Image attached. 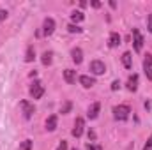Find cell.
<instances>
[{"label": "cell", "mask_w": 152, "mask_h": 150, "mask_svg": "<svg viewBox=\"0 0 152 150\" xmlns=\"http://www.w3.org/2000/svg\"><path fill=\"white\" fill-rule=\"evenodd\" d=\"M129 113H131V108L127 104H118V106L113 108V118L115 120H120V122L122 120H127Z\"/></svg>", "instance_id": "cell-1"}, {"label": "cell", "mask_w": 152, "mask_h": 150, "mask_svg": "<svg viewBox=\"0 0 152 150\" xmlns=\"http://www.w3.org/2000/svg\"><path fill=\"white\" fill-rule=\"evenodd\" d=\"M30 95H32L34 99H41V97L44 95V87H42L41 81H34V85L30 87Z\"/></svg>", "instance_id": "cell-2"}, {"label": "cell", "mask_w": 152, "mask_h": 150, "mask_svg": "<svg viewBox=\"0 0 152 150\" xmlns=\"http://www.w3.org/2000/svg\"><path fill=\"white\" fill-rule=\"evenodd\" d=\"M133 46H134V51H142L143 48V37L138 28H133Z\"/></svg>", "instance_id": "cell-3"}, {"label": "cell", "mask_w": 152, "mask_h": 150, "mask_svg": "<svg viewBox=\"0 0 152 150\" xmlns=\"http://www.w3.org/2000/svg\"><path fill=\"white\" fill-rule=\"evenodd\" d=\"M55 32V20L53 18H46L42 23V34L44 36H51Z\"/></svg>", "instance_id": "cell-4"}, {"label": "cell", "mask_w": 152, "mask_h": 150, "mask_svg": "<svg viewBox=\"0 0 152 150\" xmlns=\"http://www.w3.org/2000/svg\"><path fill=\"white\" fill-rule=\"evenodd\" d=\"M20 108H21V111H23V117L25 118H30L34 111H36V108H34V104H30L28 101H21L20 103Z\"/></svg>", "instance_id": "cell-5"}, {"label": "cell", "mask_w": 152, "mask_h": 150, "mask_svg": "<svg viewBox=\"0 0 152 150\" xmlns=\"http://www.w3.org/2000/svg\"><path fill=\"white\" fill-rule=\"evenodd\" d=\"M143 71H145L147 79H152V55L151 53H147L145 58H143Z\"/></svg>", "instance_id": "cell-6"}, {"label": "cell", "mask_w": 152, "mask_h": 150, "mask_svg": "<svg viewBox=\"0 0 152 150\" xmlns=\"http://www.w3.org/2000/svg\"><path fill=\"white\" fill-rule=\"evenodd\" d=\"M83 129H85V120L83 118H76L75 120V127H73V136L80 138L83 134Z\"/></svg>", "instance_id": "cell-7"}, {"label": "cell", "mask_w": 152, "mask_h": 150, "mask_svg": "<svg viewBox=\"0 0 152 150\" xmlns=\"http://www.w3.org/2000/svg\"><path fill=\"white\" fill-rule=\"evenodd\" d=\"M90 71H92L94 74L99 76L106 71V67H104V64H103L101 60H94V62H90Z\"/></svg>", "instance_id": "cell-8"}, {"label": "cell", "mask_w": 152, "mask_h": 150, "mask_svg": "<svg viewBox=\"0 0 152 150\" xmlns=\"http://www.w3.org/2000/svg\"><path fill=\"white\" fill-rule=\"evenodd\" d=\"M136 88H138V74H133L127 79V90L129 92H136Z\"/></svg>", "instance_id": "cell-9"}, {"label": "cell", "mask_w": 152, "mask_h": 150, "mask_svg": "<svg viewBox=\"0 0 152 150\" xmlns=\"http://www.w3.org/2000/svg\"><path fill=\"white\" fill-rule=\"evenodd\" d=\"M71 57H73V62L75 64H81L83 62V51L80 48H73L71 50Z\"/></svg>", "instance_id": "cell-10"}, {"label": "cell", "mask_w": 152, "mask_h": 150, "mask_svg": "<svg viewBox=\"0 0 152 150\" xmlns=\"http://www.w3.org/2000/svg\"><path fill=\"white\" fill-rule=\"evenodd\" d=\"M99 110H101V104H99V103H94V104L88 108V113H87V115H88V118H90V120L97 118V115H99Z\"/></svg>", "instance_id": "cell-11"}, {"label": "cell", "mask_w": 152, "mask_h": 150, "mask_svg": "<svg viewBox=\"0 0 152 150\" xmlns=\"http://www.w3.org/2000/svg\"><path fill=\"white\" fill-rule=\"evenodd\" d=\"M80 83L85 87V88H92L94 85H96V81H94V78H90V76H80Z\"/></svg>", "instance_id": "cell-12"}, {"label": "cell", "mask_w": 152, "mask_h": 150, "mask_svg": "<svg viewBox=\"0 0 152 150\" xmlns=\"http://www.w3.org/2000/svg\"><path fill=\"white\" fill-rule=\"evenodd\" d=\"M122 64H124L126 69H131V66H133V55H131L129 51H126V53L122 55Z\"/></svg>", "instance_id": "cell-13"}, {"label": "cell", "mask_w": 152, "mask_h": 150, "mask_svg": "<svg viewBox=\"0 0 152 150\" xmlns=\"http://www.w3.org/2000/svg\"><path fill=\"white\" fill-rule=\"evenodd\" d=\"M118 44H120V36H118L117 32H112V34H110V41H108V46H110V48H117Z\"/></svg>", "instance_id": "cell-14"}, {"label": "cell", "mask_w": 152, "mask_h": 150, "mask_svg": "<svg viewBox=\"0 0 152 150\" xmlns=\"http://www.w3.org/2000/svg\"><path fill=\"white\" fill-rule=\"evenodd\" d=\"M46 129H48V131H55V129H57V117H55V115L48 117V120H46Z\"/></svg>", "instance_id": "cell-15"}, {"label": "cell", "mask_w": 152, "mask_h": 150, "mask_svg": "<svg viewBox=\"0 0 152 150\" xmlns=\"http://www.w3.org/2000/svg\"><path fill=\"white\" fill-rule=\"evenodd\" d=\"M64 78H66L67 83H75L76 81V71H73V69H66V71H64Z\"/></svg>", "instance_id": "cell-16"}, {"label": "cell", "mask_w": 152, "mask_h": 150, "mask_svg": "<svg viewBox=\"0 0 152 150\" xmlns=\"http://www.w3.org/2000/svg\"><path fill=\"white\" fill-rule=\"evenodd\" d=\"M34 58H36L34 46H28V48H27V53H25V62H34Z\"/></svg>", "instance_id": "cell-17"}, {"label": "cell", "mask_w": 152, "mask_h": 150, "mask_svg": "<svg viewBox=\"0 0 152 150\" xmlns=\"http://www.w3.org/2000/svg\"><path fill=\"white\" fill-rule=\"evenodd\" d=\"M83 18H85V14H83L81 11H75V12L71 14V20H73L75 23H80V21H83Z\"/></svg>", "instance_id": "cell-18"}, {"label": "cell", "mask_w": 152, "mask_h": 150, "mask_svg": "<svg viewBox=\"0 0 152 150\" xmlns=\"http://www.w3.org/2000/svg\"><path fill=\"white\" fill-rule=\"evenodd\" d=\"M41 60H42V64H44V66H50V64H51V53H50V51H44Z\"/></svg>", "instance_id": "cell-19"}, {"label": "cell", "mask_w": 152, "mask_h": 150, "mask_svg": "<svg viewBox=\"0 0 152 150\" xmlns=\"http://www.w3.org/2000/svg\"><path fill=\"white\" fill-rule=\"evenodd\" d=\"M32 145H34L32 140H25V141L20 145V150H32Z\"/></svg>", "instance_id": "cell-20"}, {"label": "cell", "mask_w": 152, "mask_h": 150, "mask_svg": "<svg viewBox=\"0 0 152 150\" xmlns=\"http://www.w3.org/2000/svg\"><path fill=\"white\" fill-rule=\"evenodd\" d=\"M67 30H69L71 34H81L83 28H80L78 25H73V23H71V25H67Z\"/></svg>", "instance_id": "cell-21"}, {"label": "cell", "mask_w": 152, "mask_h": 150, "mask_svg": "<svg viewBox=\"0 0 152 150\" xmlns=\"http://www.w3.org/2000/svg\"><path fill=\"white\" fill-rule=\"evenodd\" d=\"M71 108H73V104H71V103L67 101V103H66V104H64V106L60 108V113H64V115H66V113H69V111H71Z\"/></svg>", "instance_id": "cell-22"}, {"label": "cell", "mask_w": 152, "mask_h": 150, "mask_svg": "<svg viewBox=\"0 0 152 150\" xmlns=\"http://www.w3.org/2000/svg\"><path fill=\"white\" fill-rule=\"evenodd\" d=\"M147 28H149V32L152 34V14L147 16Z\"/></svg>", "instance_id": "cell-23"}, {"label": "cell", "mask_w": 152, "mask_h": 150, "mask_svg": "<svg viewBox=\"0 0 152 150\" xmlns=\"http://www.w3.org/2000/svg\"><path fill=\"white\" fill-rule=\"evenodd\" d=\"M143 150H152V134H151V138L147 140V143H145V147H143Z\"/></svg>", "instance_id": "cell-24"}, {"label": "cell", "mask_w": 152, "mask_h": 150, "mask_svg": "<svg viewBox=\"0 0 152 150\" xmlns=\"http://www.w3.org/2000/svg\"><path fill=\"white\" fill-rule=\"evenodd\" d=\"M87 150H103V149H101L99 145H92V143H88V145H87Z\"/></svg>", "instance_id": "cell-25"}, {"label": "cell", "mask_w": 152, "mask_h": 150, "mask_svg": "<svg viewBox=\"0 0 152 150\" xmlns=\"http://www.w3.org/2000/svg\"><path fill=\"white\" fill-rule=\"evenodd\" d=\"M87 136H88V140H92V141L96 140V133H94L92 129H88V133H87Z\"/></svg>", "instance_id": "cell-26"}, {"label": "cell", "mask_w": 152, "mask_h": 150, "mask_svg": "<svg viewBox=\"0 0 152 150\" xmlns=\"http://www.w3.org/2000/svg\"><path fill=\"white\" fill-rule=\"evenodd\" d=\"M57 150H67V141H64V140H62V141H60V145H58V149Z\"/></svg>", "instance_id": "cell-27"}, {"label": "cell", "mask_w": 152, "mask_h": 150, "mask_svg": "<svg viewBox=\"0 0 152 150\" xmlns=\"http://www.w3.org/2000/svg\"><path fill=\"white\" fill-rule=\"evenodd\" d=\"M5 18H7V11H4V9H0V23H2V21H4Z\"/></svg>", "instance_id": "cell-28"}, {"label": "cell", "mask_w": 152, "mask_h": 150, "mask_svg": "<svg viewBox=\"0 0 152 150\" xmlns=\"http://www.w3.org/2000/svg\"><path fill=\"white\" fill-rule=\"evenodd\" d=\"M118 88H120V81L115 79L113 83H112V90H118Z\"/></svg>", "instance_id": "cell-29"}, {"label": "cell", "mask_w": 152, "mask_h": 150, "mask_svg": "<svg viewBox=\"0 0 152 150\" xmlns=\"http://www.w3.org/2000/svg\"><path fill=\"white\" fill-rule=\"evenodd\" d=\"M92 7L99 9V7H101V2H97V0H92Z\"/></svg>", "instance_id": "cell-30"}, {"label": "cell", "mask_w": 152, "mask_h": 150, "mask_svg": "<svg viewBox=\"0 0 152 150\" xmlns=\"http://www.w3.org/2000/svg\"><path fill=\"white\" fill-rule=\"evenodd\" d=\"M73 150H76V149H73Z\"/></svg>", "instance_id": "cell-31"}]
</instances>
